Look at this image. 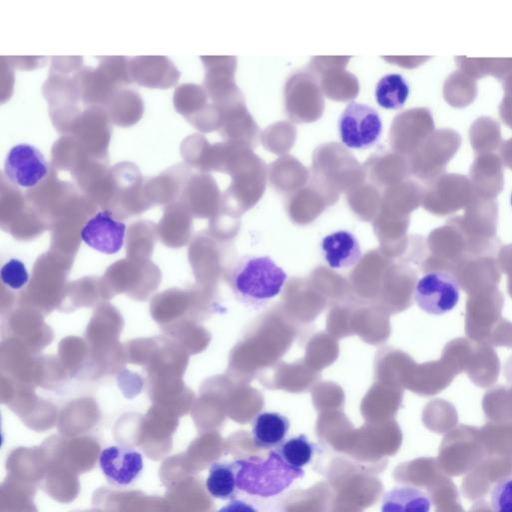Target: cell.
Listing matches in <instances>:
<instances>
[{"instance_id": "obj_6", "label": "cell", "mask_w": 512, "mask_h": 512, "mask_svg": "<svg viewBox=\"0 0 512 512\" xmlns=\"http://www.w3.org/2000/svg\"><path fill=\"white\" fill-rule=\"evenodd\" d=\"M342 143L352 149H368L376 144L382 133L378 112L367 104L351 102L338 122Z\"/></svg>"}, {"instance_id": "obj_8", "label": "cell", "mask_w": 512, "mask_h": 512, "mask_svg": "<svg viewBox=\"0 0 512 512\" xmlns=\"http://www.w3.org/2000/svg\"><path fill=\"white\" fill-rule=\"evenodd\" d=\"M350 57L317 56L309 64V71L317 78L323 94L335 101H348L359 92L356 76L345 70Z\"/></svg>"}, {"instance_id": "obj_16", "label": "cell", "mask_w": 512, "mask_h": 512, "mask_svg": "<svg viewBox=\"0 0 512 512\" xmlns=\"http://www.w3.org/2000/svg\"><path fill=\"white\" fill-rule=\"evenodd\" d=\"M290 428L289 419L278 412L264 411L252 421L251 434L258 448L271 449L279 446Z\"/></svg>"}, {"instance_id": "obj_25", "label": "cell", "mask_w": 512, "mask_h": 512, "mask_svg": "<svg viewBox=\"0 0 512 512\" xmlns=\"http://www.w3.org/2000/svg\"><path fill=\"white\" fill-rule=\"evenodd\" d=\"M276 450L288 465L303 469L313 457L314 444L306 435L300 434L285 439Z\"/></svg>"}, {"instance_id": "obj_10", "label": "cell", "mask_w": 512, "mask_h": 512, "mask_svg": "<svg viewBox=\"0 0 512 512\" xmlns=\"http://www.w3.org/2000/svg\"><path fill=\"white\" fill-rule=\"evenodd\" d=\"M4 170L13 184L23 188H32L47 176L48 163L36 147L29 144H18L9 150Z\"/></svg>"}, {"instance_id": "obj_32", "label": "cell", "mask_w": 512, "mask_h": 512, "mask_svg": "<svg viewBox=\"0 0 512 512\" xmlns=\"http://www.w3.org/2000/svg\"><path fill=\"white\" fill-rule=\"evenodd\" d=\"M500 156L502 163L512 170V138L502 143L500 146Z\"/></svg>"}, {"instance_id": "obj_17", "label": "cell", "mask_w": 512, "mask_h": 512, "mask_svg": "<svg viewBox=\"0 0 512 512\" xmlns=\"http://www.w3.org/2000/svg\"><path fill=\"white\" fill-rule=\"evenodd\" d=\"M424 196L427 202H465L473 194L469 178L461 174H441L429 181Z\"/></svg>"}, {"instance_id": "obj_28", "label": "cell", "mask_w": 512, "mask_h": 512, "mask_svg": "<svg viewBox=\"0 0 512 512\" xmlns=\"http://www.w3.org/2000/svg\"><path fill=\"white\" fill-rule=\"evenodd\" d=\"M2 282L8 287L18 290L26 285L29 275L25 265L18 259H10L0 271Z\"/></svg>"}, {"instance_id": "obj_22", "label": "cell", "mask_w": 512, "mask_h": 512, "mask_svg": "<svg viewBox=\"0 0 512 512\" xmlns=\"http://www.w3.org/2000/svg\"><path fill=\"white\" fill-rule=\"evenodd\" d=\"M469 137L471 146L478 155L493 153L502 145L500 126L491 117L476 119L470 127Z\"/></svg>"}, {"instance_id": "obj_3", "label": "cell", "mask_w": 512, "mask_h": 512, "mask_svg": "<svg viewBox=\"0 0 512 512\" xmlns=\"http://www.w3.org/2000/svg\"><path fill=\"white\" fill-rule=\"evenodd\" d=\"M310 178L337 195L362 185L366 172L350 151L339 143L329 142L314 150Z\"/></svg>"}, {"instance_id": "obj_21", "label": "cell", "mask_w": 512, "mask_h": 512, "mask_svg": "<svg viewBox=\"0 0 512 512\" xmlns=\"http://www.w3.org/2000/svg\"><path fill=\"white\" fill-rule=\"evenodd\" d=\"M455 61L458 70L474 79L492 75L502 80L512 71V58H469L457 56Z\"/></svg>"}, {"instance_id": "obj_19", "label": "cell", "mask_w": 512, "mask_h": 512, "mask_svg": "<svg viewBox=\"0 0 512 512\" xmlns=\"http://www.w3.org/2000/svg\"><path fill=\"white\" fill-rule=\"evenodd\" d=\"M431 500L422 490L412 486H397L382 498L381 512H429Z\"/></svg>"}, {"instance_id": "obj_5", "label": "cell", "mask_w": 512, "mask_h": 512, "mask_svg": "<svg viewBox=\"0 0 512 512\" xmlns=\"http://www.w3.org/2000/svg\"><path fill=\"white\" fill-rule=\"evenodd\" d=\"M324 94L317 78L309 70L293 73L284 87L285 109L296 123L317 121L324 111Z\"/></svg>"}, {"instance_id": "obj_33", "label": "cell", "mask_w": 512, "mask_h": 512, "mask_svg": "<svg viewBox=\"0 0 512 512\" xmlns=\"http://www.w3.org/2000/svg\"><path fill=\"white\" fill-rule=\"evenodd\" d=\"M510 202H511V205H512V193H511V198H510Z\"/></svg>"}, {"instance_id": "obj_12", "label": "cell", "mask_w": 512, "mask_h": 512, "mask_svg": "<svg viewBox=\"0 0 512 512\" xmlns=\"http://www.w3.org/2000/svg\"><path fill=\"white\" fill-rule=\"evenodd\" d=\"M126 225L108 211L92 216L81 230V239L92 249L105 254L117 253L124 244Z\"/></svg>"}, {"instance_id": "obj_13", "label": "cell", "mask_w": 512, "mask_h": 512, "mask_svg": "<svg viewBox=\"0 0 512 512\" xmlns=\"http://www.w3.org/2000/svg\"><path fill=\"white\" fill-rule=\"evenodd\" d=\"M363 166L374 185L386 188L404 181L410 173L408 158L394 151H375Z\"/></svg>"}, {"instance_id": "obj_4", "label": "cell", "mask_w": 512, "mask_h": 512, "mask_svg": "<svg viewBox=\"0 0 512 512\" xmlns=\"http://www.w3.org/2000/svg\"><path fill=\"white\" fill-rule=\"evenodd\" d=\"M460 144L461 137L456 131L450 128L434 130L408 156L410 173L428 182L435 179L443 174Z\"/></svg>"}, {"instance_id": "obj_27", "label": "cell", "mask_w": 512, "mask_h": 512, "mask_svg": "<svg viewBox=\"0 0 512 512\" xmlns=\"http://www.w3.org/2000/svg\"><path fill=\"white\" fill-rule=\"evenodd\" d=\"M490 501L493 512H512V477H505L493 486Z\"/></svg>"}, {"instance_id": "obj_23", "label": "cell", "mask_w": 512, "mask_h": 512, "mask_svg": "<svg viewBox=\"0 0 512 512\" xmlns=\"http://www.w3.org/2000/svg\"><path fill=\"white\" fill-rule=\"evenodd\" d=\"M408 96V83L400 74H387L383 76L376 85V101L385 109L395 110L401 108Z\"/></svg>"}, {"instance_id": "obj_18", "label": "cell", "mask_w": 512, "mask_h": 512, "mask_svg": "<svg viewBox=\"0 0 512 512\" xmlns=\"http://www.w3.org/2000/svg\"><path fill=\"white\" fill-rule=\"evenodd\" d=\"M268 176L274 188L294 192L309 181L310 172L296 158L286 155L271 163Z\"/></svg>"}, {"instance_id": "obj_11", "label": "cell", "mask_w": 512, "mask_h": 512, "mask_svg": "<svg viewBox=\"0 0 512 512\" xmlns=\"http://www.w3.org/2000/svg\"><path fill=\"white\" fill-rule=\"evenodd\" d=\"M99 468L106 480L114 486L126 487L134 483L142 473V454L130 447L111 445L102 449Z\"/></svg>"}, {"instance_id": "obj_9", "label": "cell", "mask_w": 512, "mask_h": 512, "mask_svg": "<svg viewBox=\"0 0 512 512\" xmlns=\"http://www.w3.org/2000/svg\"><path fill=\"white\" fill-rule=\"evenodd\" d=\"M433 131L434 121L430 110L413 108L393 119L389 142L394 152L409 156Z\"/></svg>"}, {"instance_id": "obj_26", "label": "cell", "mask_w": 512, "mask_h": 512, "mask_svg": "<svg viewBox=\"0 0 512 512\" xmlns=\"http://www.w3.org/2000/svg\"><path fill=\"white\" fill-rule=\"evenodd\" d=\"M295 135L294 126L287 122H279L265 129L262 143L272 153H285L293 146Z\"/></svg>"}, {"instance_id": "obj_15", "label": "cell", "mask_w": 512, "mask_h": 512, "mask_svg": "<svg viewBox=\"0 0 512 512\" xmlns=\"http://www.w3.org/2000/svg\"><path fill=\"white\" fill-rule=\"evenodd\" d=\"M469 175L473 192L483 197H494L503 188L502 160L495 153L477 155Z\"/></svg>"}, {"instance_id": "obj_29", "label": "cell", "mask_w": 512, "mask_h": 512, "mask_svg": "<svg viewBox=\"0 0 512 512\" xmlns=\"http://www.w3.org/2000/svg\"><path fill=\"white\" fill-rule=\"evenodd\" d=\"M502 81L504 95L499 106V115L502 121L512 129V71Z\"/></svg>"}, {"instance_id": "obj_31", "label": "cell", "mask_w": 512, "mask_h": 512, "mask_svg": "<svg viewBox=\"0 0 512 512\" xmlns=\"http://www.w3.org/2000/svg\"><path fill=\"white\" fill-rule=\"evenodd\" d=\"M216 512H258L254 506L248 502L234 498Z\"/></svg>"}, {"instance_id": "obj_7", "label": "cell", "mask_w": 512, "mask_h": 512, "mask_svg": "<svg viewBox=\"0 0 512 512\" xmlns=\"http://www.w3.org/2000/svg\"><path fill=\"white\" fill-rule=\"evenodd\" d=\"M458 281L449 273L432 271L423 275L415 284L414 300L419 308L431 315L451 311L458 303Z\"/></svg>"}, {"instance_id": "obj_1", "label": "cell", "mask_w": 512, "mask_h": 512, "mask_svg": "<svg viewBox=\"0 0 512 512\" xmlns=\"http://www.w3.org/2000/svg\"><path fill=\"white\" fill-rule=\"evenodd\" d=\"M234 463L238 490L260 498L275 497L304 476L303 469L288 465L276 449L265 458L249 456Z\"/></svg>"}, {"instance_id": "obj_14", "label": "cell", "mask_w": 512, "mask_h": 512, "mask_svg": "<svg viewBox=\"0 0 512 512\" xmlns=\"http://www.w3.org/2000/svg\"><path fill=\"white\" fill-rule=\"evenodd\" d=\"M320 249L323 258L332 269L353 267L362 257L357 237L346 230H339L326 235L321 240Z\"/></svg>"}, {"instance_id": "obj_30", "label": "cell", "mask_w": 512, "mask_h": 512, "mask_svg": "<svg viewBox=\"0 0 512 512\" xmlns=\"http://www.w3.org/2000/svg\"><path fill=\"white\" fill-rule=\"evenodd\" d=\"M384 60H386L387 62H391V63H394L395 65H399L401 67H405V68H414L418 65H421L423 62H425L426 60L429 59V57H423V56H420V57H415V56H404V57H395V56H392V57H382Z\"/></svg>"}, {"instance_id": "obj_24", "label": "cell", "mask_w": 512, "mask_h": 512, "mask_svg": "<svg viewBox=\"0 0 512 512\" xmlns=\"http://www.w3.org/2000/svg\"><path fill=\"white\" fill-rule=\"evenodd\" d=\"M443 95L453 107L468 106L477 95L476 79L460 70L454 71L444 83Z\"/></svg>"}, {"instance_id": "obj_2", "label": "cell", "mask_w": 512, "mask_h": 512, "mask_svg": "<svg viewBox=\"0 0 512 512\" xmlns=\"http://www.w3.org/2000/svg\"><path fill=\"white\" fill-rule=\"evenodd\" d=\"M287 273L269 256H244L231 269L230 287L243 303L259 307L278 296Z\"/></svg>"}, {"instance_id": "obj_20", "label": "cell", "mask_w": 512, "mask_h": 512, "mask_svg": "<svg viewBox=\"0 0 512 512\" xmlns=\"http://www.w3.org/2000/svg\"><path fill=\"white\" fill-rule=\"evenodd\" d=\"M209 494L216 499L232 500L238 490L234 461L212 463L205 482Z\"/></svg>"}]
</instances>
